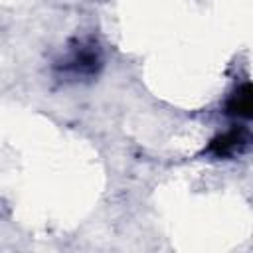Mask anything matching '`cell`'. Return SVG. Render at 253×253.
<instances>
[{
  "label": "cell",
  "mask_w": 253,
  "mask_h": 253,
  "mask_svg": "<svg viewBox=\"0 0 253 253\" xmlns=\"http://www.w3.org/2000/svg\"><path fill=\"white\" fill-rule=\"evenodd\" d=\"M57 67L71 77H87L97 73L101 67V49L95 42H79L59 63Z\"/></svg>",
  "instance_id": "obj_1"
},
{
  "label": "cell",
  "mask_w": 253,
  "mask_h": 253,
  "mask_svg": "<svg viewBox=\"0 0 253 253\" xmlns=\"http://www.w3.org/2000/svg\"><path fill=\"white\" fill-rule=\"evenodd\" d=\"M227 109L231 115H237V117H249L251 115V89H249V83H245L241 89H237L235 95H231L229 103H227Z\"/></svg>",
  "instance_id": "obj_3"
},
{
  "label": "cell",
  "mask_w": 253,
  "mask_h": 253,
  "mask_svg": "<svg viewBox=\"0 0 253 253\" xmlns=\"http://www.w3.org/2000/svg\"><path fill=\"white\" fill-rule=\"evenodd\" d=\"M247 144H249V132L245 128H233V130L221 134L219 138H215L211 142V150L217 156H225V154H233V152L245 150Z\"/></svg>",
  "instance_id": "obj_2"
}]
</instances>
